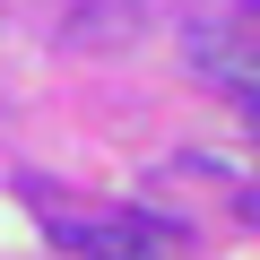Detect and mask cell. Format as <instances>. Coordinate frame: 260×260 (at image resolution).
<instances>
[{
    "instance_id": "obj_1",
    "label": "cell",
    "mask_w": 260,
    "mask_h": 260,
    "mask_svg": "<svg viewBox=\"0 0 260 260\" xmlns=\"http://www.w3.org/2000/svg\"><path fill=\"white\" fill-rule=\"evenodd\" d=\"M191 61L208 78H225L243 95V113H260V44H208V35H191Z\"/></svg>"
},
{
    "instance_id": "obj_2",
    "label": "cell",
    "mask_w": 260,
    "mask_h": 260,
    "mask_svg": "<svg viewBox=\"0 0 260 260\" xmlns=\"http://www.w3.org/2000/svg\"><path fill=\"white\" fill-rule=\"evenodd\" d=\"M61 234H70L78 260H156V243L139 225H61Z\"/></svg>"
},
{
    "instance_id": "obj_3",
    "label": "cell",
    "mask_w": 260,
    "mask_h": 260,
    "mask_svg": "<svg viewBox=\"0 0 260 260\" xmlns=\"http://www.w3.org/2000/svg\"><path fill=\"white\" fill-rule=\"evenodd\" d=\"M139 9H148V0H70V26L87 44H121L130 26H139Z\"/></svg>"
}]
</instances>
